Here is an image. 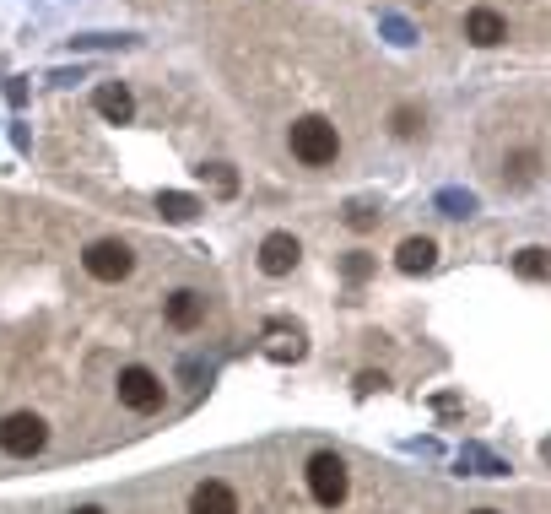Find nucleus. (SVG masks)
<instances>
[{"label":"nucleus","mask_w":551,"mask_h":514,"mask_svg":"<svg viewBox=\"0 0 551 514\" xmlns=\"http://www.w3.org/2000/svg\"><path fill=\"white\" fill-rule=\"evenodd\" d=\"M287 147L303 168H330L341 157V136H335V125L325 114H303V120L287 125Z\"/></svg>","instance_id":"f257e3e1"},{"label":"nucleus","mask_w":551,"mask_h":514,"mask_svg":"<svg viewBox=\"0 0 551 514\" xmlns=\"http://www.w3.org/2000/svg\"><path fill=\"white\" fill-rule=\"evenodd\" d=\"M114 395H119V406H125V412L152 417V412H163L168 385H163V374H152L146 363H125V368H119V379H114Z\"/></svg>","instance_id":"f03ea898"},{"label":"nucleus","mask_w":551,"mask_h":514,"mask_svg":"<svg viewBox=\"0 0 551 514\" xmlns=\"http://www.w3.org/2000/svg\"><path fill=\"white\" fill-rule=\"evenodd\" d=\"M82 271L103 287H119V282L136 276V249H130L125 239H92L82 249Z\"/></svg>","instance_id":"7ed1b4c3"},{"label":"nucleus","mask_w":551,"mask_h":514,"mask_svg":"<svg viewBox=\"0 0 551 514\" xmlns=\"http://www.w3.org/2000/svg\"><path fill=\"white\" fill-rule=\"evenodd\" d=\"M44 450H49V423L38 412H6V417H0V455L33 460Z\"/></svg>","instance_id":"20e7f679"},{"label":"nucleus","mask_w":551,"mask_h":514,"mask_svg":"<svg viewBox=\"0 0 551 514\" xmlns=\"http://www.w3.org/2000/svg\"><path fill=\"white\" fill-rule=\"evenodd\" d=\"M308 493H314V504H346V493H352V477H346V460L341 455H330V450H319L314 460H308Z\"/></svg>","instance_id":"39448f33"},{"label":"nucleus","mask_w":551,"mask_h":514,"mask_svg":"<svg viewBox=\"0 0 551 514\" xmlns=\"http://www.w3.org/2000/svg\"><path fill=\"white\" fill-rule=\"evenodd\" d=\"M163 320L179 336L200 331V325H206V293H195V287H173V293L163 298Z\"/></svg>","instance_id":"423d86ee"},{"label":"nucleus","mask_w":551,"mask_h":514,"mask_svg":"<svg viewBox=\"0 0 551 514\" xmlns=\"http://www.w3.org/2000/svg\"><path fill=\"white\" fill-rule=\"evenodd\" d=\"M190 514H244V509H238L233 487L206 477V482H195V493H190Z\"/></svg>","instance_id":"0eeeda50"},{"label":"nucleus","mask_w":551,"mask_h":514,"mask_svg":"<svg viewBox=\"0 0 551 514\" xmlns=\"http://www.w3.org/2000/svg\"><path fill=\"white\" fill-rule=\"evenodd\" d=\"M298 239H292V233H271V239L260 244V271L265 276H287L292 266H298Z\"/></svg>","instance_id":"6e6552de"},{"label":"nucleus","mask_w":551,"mask_h":514,"mask_svg":"<svg viewBox=\"0 0 551 514\" xmlns=\"http://www.w3.org/2000/svg\"><path fill=\"white\" fill-rule=\"evenodd\" d=\"M465 38H470V44H476V49H497V44H503V38H508V22L497 17V11L476 6V11H470V17H465Z\"/></svg>","instance_id":"1a4fd4ad"},{"label":"nucleus","mask_w":551,"mask_h":514,"mask_svg":"<svg viewBox=\"0 0 551 514\" xmlns=\"http://www.w3.org/2000/svg\"><path fill=\"white\" fill-rule=\"evenodd\" d=\"M433 260H438L433 239H406V244H400V255H395V266L406 276H416V271H433Z\"/></svg>","instance_id":"9d476101"},{"label":"nucleus","mask_w":551,"mask_h":514,"mask_svg":"<svg viewBox=\"0 0 551 514\" xmlns=\"http://www.w3.org/2000/svg\"><path fill=\"white\" fill-rule=\"evenodd\" d=\"M519 276H530V282H541V276H551V255L546 249H519Z\"/></svg>","instance_id":"9b49d317"},{"label":"nucleus","mask_w":551,"mask_h":514,"mask_svg":"<svg viewBox=\"0 0 551 514\" xmlns=\"http://www.w3.org/2000/svg\"><path fill=\"white\" fill-rule=\"evenodd\" d=\"M271 358H303V341H298V331H276L271 336Z\"/></svg>","instance_id":"f8f14e48"},{"label":"nucleus","mask_w":551,"mask_h":514,"mask_svg":"<svg viewBox=\"0 0 551 514\" xmlns=\"http://www.w3.org/2000/svg\"><path fill=\"white\" fill-rule=\"evenodd\" d=\"M438 206H443V212H449V217H465V212H470V206H476V201H470V195H454V190H449V195H438Z\"/></svg>","instance_id":"ddd939ff"},{"label":"nucleus","mask_w":551,"mask_h":514,"mask_svg":"<svg viewBox=\"0 0 551 514\" xmlns=\"http://www.w3.org/2000/svg\"><path fill=\"white\" fill-rule=\"evenodd\" d=\"M395 136H416V114L411 109H395Z\"/></svg>","instance_id":"4468645a"},{"label":"nucleus","mask_w":551,"mask_h":514,"mask_svg":"<svg viewBox=\"0 0 551 514\" xmlns=\"http://www.w3.org/2000/svg\"><path fill=\"white\" fill-rule=\"evenodd\" d=\"M368 271H373L368 255H352V260H346V276H352V282H357V276H368Z\"/></svg>","instance_id":"2eb2a0df"},{"label":"nucleus","mask_w":551,"mask_h":514,"mask_svg":"<svg viewBox=\"0 0 551 514\" xmlns=\"http://www.w3.org/2000/svg\"><path fill=\"white\" fill-rule=\"evenodd\" d=\"M346 222H352V228H373V212H368V206H352V217H346Z\"/></svg>","instance_id":"dca6fc26"},{"label":"nucleus","mask_w":551,"mask_h":514,"mask_svg":"<svg viewBox=\"0 0 551 514\" xmlns=\"http://www.w3.org/2000/svg\"><path fill=\"white\" fill-rule=\"evenodd\" d=\"M379 385H384V374H362V379H357V390H362V395H373Z\"/></svg>","instance_id":"f3484780"},{"label":"nucleus","mask_w":551,"mask_h":514,"mask_svg":"<svg viewBox=\"0 0 551 514\" xmlns=\"http://www.w3.org/2000/svg\"><path fill=\"white\" fill-rule=\"evenodd\" d=\"M76 514H103V509H92V504H87V509H76Z\"/></svg>","instance_id":"a211bd4d"},{"label":"nucleus","mask_w":551,"mask_h":514,"mask_svg":"<svg viewBox=\"0 0 551 514\" xmlns=\"http://www.w3.org/2000/svg\"><path fill=\"white\" fill-rule=\"evenodd\" d=\"M476 514H497V509H476Z\"/></svg>","instance_id":"6ab92c4d"}]
</instances>
